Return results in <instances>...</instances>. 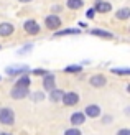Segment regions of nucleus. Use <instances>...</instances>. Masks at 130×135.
<instances>
[{
	"label": "nucleus",
	"mask_w": 130,
	"mask_h": 135,
	"mask_svg": "<svg viewBox=\"0 0 130 135\" xmlns=\"http://www.w3.org/2000/svg\"><path fill=\"white\" fill-rule=\"evenodd\" d=\"M91 33H92V35H97V36H102V38H114L112 33L104 31V30H92Z\"/></svg>",
	"instance_id": "17"
},
{
	"label": "nucleus",
	"mask_w": 130,
	"mask_h": 135,
	"mask_svg": "<svg viewBox=\"0 0 130 135\" xmlns=\"http://www.w3.org/2000/svg\"><path fill=\"white\" fill-rule=\"evenodd\" d=\"M0 135H8V133H0Z\"/></svg>",
	"instance_id": "27"
},
{
	"label": "nucleus",
	"mask_w": 130,
	"mask_h": 135,
	"mask_svg": "<svg viewBox=\"0 0 130 135\" xmlns=\"http://www.w3.org/2000/svg\"><path fill=\"white\" fill-rule=\"evenodd\" d=\"M20 2H31V0H20Z\"/></svg>",
	"instance_id": "26"
},
{
	"label": "nucleus",
	"mask_w": 130,
	"mask_h": 135,
	"mask_svg": "<svg viewBox=\"0 0 130 135\" xmlns=\"http://www.w3.org/2000/svg\"><path fill=\"white\" fill-rule=\"evenodd\" d=\"M112 73H114V74H128L130 71H128V69H117V68H114Z\"/></svg>",
	"instance_id": "21"
},
{
	"label": "nucleus",
	"mask_w": 130,
	"mask_h": 135,
	"mask_svg": "<svg viewBox=\"0 0 130 135\" xmlns=\"http://www.w3.org/2000/svg\"><path fill=\"white\" fill-rule=\"evenodd\" d=\"M33 73H35V74H41V76H45V74H48V73H46V71H43V69H35Z\"/></svg>",
	"instance_id": "25"
},
{
	"label": "nucleus",
	"mask_w": 130,
	"mask_h": 135,
	"mask_svg": "<svg viewBox=\"0 0 130 135\" xmlns=\"http://www.w3.org/2000/svg\"><path fill=\"white\" fill-rule=\"evenodd\" d=\"M94 13H95V10H94V8H89V10H87V13H86V17H87V18H92V17H94Z\"/></svg>",
	"instance_id": "24"
},
{
	"label": "nucleus",
	"mask_w": 130,
	"mask_h": 135,
	"mask_svg": "<svg viewBox=\"0 0 130 135\" xmlns=\"http://www.w3.org/2000/svg\"><path fill=\"white\" fill-rule=\"evenodd\" d=\"M117 135H130V130H128V129H120V130L117 132Z\"/></svg>",
	"instance_id": "22"
},
{
	"label": "nucleus",
	"mask_w": 130,
	"mask_h": 135,
	"mask_svg": "<svg viewBox=\"0 0 130 135\" xmlns=\"http://www.w3.org/2000/svg\"><path fill=\"white\" fill-rule=\"evenodd\" d=\"M28 71V66H20V68H7L5 69V73L7 74H18V73H26Z\"/></svg>",
	"instance_id": "13"
},
{
	"label": "nucleus",
	"mask_w": 130,
	"mask_h": 135,
	"mask_svg": "<svg viewBox=\"0 0 130 135\" xmlns=\"http://www.w3.org/2000/svg\"><path fill=\"white\" fill-rule=\"evenodd\" d=\"M43 97H45V96H43L41 92H36L35 96H33V99H35V100H43Z\"/></svg>",
	"instance_id": "23"
},
{
	"label": "nucleus",
	"mask_w": 130,
	"mask_h": 135,
	"mask_svg": "<svg viewBox=\"0 0 130 135\" xmlns=\"http://www.w3.org/2000/svg\"><path fill=\"white\" fill-rule=\"evenodd\" d=\"M0 122L3 125H12L15 122V112L8 107H3V109H0Z\"/></svg>",
	"instance_id": "1"
},
{
	"label": "nucleus",
	"mask_w": 130,
	"mask_h": 135,
	"mask_svg": "<svg viewBox=\"0 0 130 135\" xmlns=\"http://www.w3.org/2000/svg\"><path fill=\"white\" fill-rule=\"evenodd\" d=\"M64 135H83V133H81L79 129H76V127H74V129H68V130L64 132Z\"/></svg>",
	"instance_id": "19"
},
{
	"label": "nucleus",
	"mask_w": 130,
	"mask_h": 135,
	"mask_svg": "<svg viewBox=\"0 0 130 135\" xmlns=\"http://www.w3.org/2000/svg\"><path fill=\"white\" fill-rule=\"evenodd\" d=\"M112 8V5L109 3V2H99L97 5H95V12H100V13H107V12H110Z\"/></svg>",
	"instance_id": "11"
},
{
	"label": "nucleus",
	"mask_w": 130,
	"mask_h": 135,
	"mask_svg": "<svg viewBox=\"0 0 130 135\" xmlns=\"http://www.w3.org/2000/svg\"><path fill=\"white\" fill-rule=\"evenodd\" d=\"M30 94V91H28V87H13L12 89V97L13 99H25L26 96Z\"/></svg>",
	"instance_id": "5"
},
{
	"label": "nucleus",
	"mask_w": 130,
	"mask_h": 135,
	"mask_svg": "<svg viewBox=\"0 0 130 135\" xmlns=\"http://www.w3.org/2000/svg\"><path fill=\"white\" fill-rule=\"evenodd\" d=\"M68 7L71 10H79L83 7V0H68Z\"/></svg>",
	"instance_id": "15"
},
{
	"label": "nucleus",
	"mask_w": 130,
	"mask_h": 135,
	"mask_svg": "<svg viewBox=\"0 0 130 135\" xmlns=\"http://www.w3.org/2000/svg\"><path fill=\"white\" fill-rule=\"evenodd\" d=\"M45 25H46L50 30H58L59 26H61V20H59L56 15H48L46 20H45Z\"/></svg>",
	"instance_id": "4"
},
{
	"label": "nucleus",
	"mask_w": 130,
	"mask_h": 135,
	"mask_svg": "<svg viewBox=\"0 0 130 135\" xmlns=\"http://www.w3.org/2000/svg\"><path fill=\"white\" fill-rule=\"evenodd\" d=\"M51 94H50V99L53 100V102H58V100H61V97H63V91H61V89H56V87H54V89L53 91H50Z\"/></svg>",
	"instance_id": "12"
},
{
	"label": "nucleus",
	"mask_w": 130,
	"mask_h": 135,
	"mask_svg": "<svg viewBox=\"0 0 130 135\" xmlns=\"http://www.w3.org/2000/svg\"><path fill=\"white\" fill-rule=\"evenodd\" d=\"M23 28L26 33H30V35H36V33H40V25L35 22V20H26V22L23 23Z\"/></svg>",
	"instance_id": "3"
},
{
	"label": "nucleus",
	"mask_w": 130,
	"mask_h": 135,
	"mask_svg": "<svg viewBox=\"0 0 130 135\" xmlns=\"http://www.w3.org/2000/svg\"><path fill=\"white\" fill-rule=\"evenodd\" d=\"M115 17H117L119 20H127L130 17V8H122V10H119L117 13H115Z\"/></svg>",
	"instance_id": "16"
},
{
	"label": "nucleus",
	"mask_w": 130,
	"mask_h": 135,
	"mask_svg": "<svg viewBox=\"0 0 130 135\" xmlns=\"http://www.w3.org/2000/svg\"><path fill=\"white\" fill-rule=\"evenodd\" d=\"M43 86H45L46 91H53V89H54V86H56V79H54L53 74H45Z\"/></svg>",
	"instance_id": "6"
},
{
	"label": "nucleus",
	"mask_w": 130,
	"mask_h": 135,
	"mask_svg": "<svg viewBox=\"0 0 130 135\" xmlns=\"http://www.w3.org/2000/svg\"><path fill=\"white\" fill-rule=\"evenodd\" d=\"M30 83H31V81H30L28 76H22V78L17 81V84H15V86H17V87H28Z\"/></svg>",
	"instance_id": "14"
},
{
	"label": "nucleus",
	"mask_w": 130,
	"mask_h": 135,
	"mask_svg": "<svg viewBox=\"0 0 130 135\" xmlns=\"http://www.w3.org/2000/svg\"><path fill=\"white\" fill-rule=\"evenodd\" d=\"M84 115H87V117H99V115H100V109H99V105H95V104L87 105V107H86V110H84Z\"/></svg>",
	"instance_id": "7"
},
{
	"label": "nucleus",
	"mask_w": 130,
	"mask_h": 135,
	"mask_svg": "<svg viewBox=\"0 0 130 135\" xmlns=\"http://www.w3.org/2000/svg\"><path fill=\"white\" fill-rule=\"evenodd\" d=\"M104 84H105V78L100 76V74H95V76L91 78V86H94V87H102Z\"/></svg>",
	"instance_id": "9"
},
{
	"label": "nucleus",
	"mask_w": 130,
	"mask_h": 135,
	"mask_svg": "<svg viewBox=\"0 0 130 135\" xmlns=\"http://www.w3.org/2000/svg\"><path fill=\"white\" fill-rule=\"evenodd\" d=\"M13 33L12 23H0V36H10Z\"/></svg>",
	"instance_id": "8"
},
{
	"label": "nucleus",
	"mask_w": 130,
	"mask_h": 135,
	"mask_svg": "<svg viewBox=\"0 0 130 135\" xmlns=\"http://www.w3.org/2000/svg\"><path fill=\"white\" fill-rule=\"evenodd\" d=\"M64 71L66 73H79L81 71V66H68Z\"/></svg>",
	"instance_id": "20"
},
{
	"label": "nucleus",
	"mask_w": 130,
	"mask_h": 135,
	"mask_svg": "<svg viewBox=\"0 0 130 135\" xmlns=\"http://www.w3.org/2000/svg\"><path fill=\"white\" fill-rule=\"evenodd\" d=\"M84 120H86V115L83 112H74L73 115H71V122L74 125H81V124H84Z\"/></svg>",
	"instance_id": "10"
},
{
	"label": "nucleus",
	"mask_w": 130,
	"mask_h": 135,
	"mask_svg": "<svg viewBox=\"0 0 130 135\" xmlns=\"http://www.w3.org/2000/svg\"><path fill=\"white\" fill-rule=\"evenodd\" d=\"M79 30H63V31H56V36H63V35H78Z\"/></svg>",
	"instance_id": "18"
},
{
	"label": "nucleus",
	"mask_w": 130,
	"mask_h": 135,
	"mask_svg": "<svg viewBox=\"0 0 130 135\" xmlns=\"http://www.w3.org/2000/svg\"><path fill=\"white\" fill-rule=\"evenodd\" d=\"M61 100H63L64 105H76L79 102V96L76 92H66V94H63Z\"/></svg>",
	"instance_id": "2"
}]
</instances>
